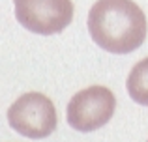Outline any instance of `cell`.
I'll use <instances>...</instances> for the list:
<instances>
[{"instance_id":"6da1fadb","label":"cell","mask_w":148,"mask_h":142,"mask_svg":"<svg viewBox=\"0 0 148 142\" xmlns=\"http://www.w3.org/2000/svg\"><path fill=\"white\" fill-rule=\"evenodd\" d=\"M146 17L133 0H98L88 13V32L98 47L130 54L146 39Z\"/></svg>"},{"instance_id":"7a4b0ae2","label":"cell","mask_w":148,"mask_h":142,"mask_svg":"<svg viewBox=\"0 0 148 142\" xmlns=\"http://www.w3.org/2000/svg\"><path fill=\"white\" fill-rule=\"evenodd\" d=\"M8 124L15 133L26 139H45L56 129V109L47 95L28 92L8 109Z\"/></svg>"},{"instance_id":"3957f363","label":"cell","mask_w":148,"mask_h":142,"mask_svg":"<svg viewBox=\"0 0 148 142\" xmlns=\"http://www.w3.org/2000/svg\"><path fill=\"white\" fill-rule=\"evenodd\" d=\"M116 97L105 86H90L77 92L68 103V124L79 133H92L112 118Z\"/></svg>"},{"instance_id":"277c9868","label":"cell","mask_w":148,"mask_h":142,"mask_svg":"<svg viewBox=\"0 0 148 142\" xmlns=\"http://www.w3.org/2000/svg\"><path fill=\"white\" fill-rule=\"evenodd\" d=\"M15 17L23 28L40 36H53L73 21L71 0H15Z\"/></svg>"},{"instance_id":"5b68a950","label":"cell","mask_w":148,"mask_h":142,"mask_svg":"<svg viewBox=\"0 0 148 142\" xmlns=\"http://www.w3.org/2000/svg\"><path fill=\"white\" fill-rule=\"evenodd\" d=\"M126 88L130 97L143 107H148V58H143L127 75Z\"/></svg>"},{"instance_id":"8992f818","label":"cell","mask_w":148,"mask_h":142,"mask_svg":"<svg viewBox=\"0 0 148 142\" xmlns=\"http://www.w3.org/2000/svg\"><path fill=\"white\" fill-rule=\"evenodd\" d=\"M146 142H148V140H146Z\"/></svg>"}]
</instances>
